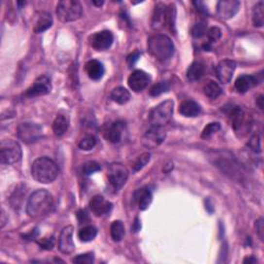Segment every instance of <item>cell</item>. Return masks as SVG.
<instances>
[{"instance_id": "1", "label": "cell", "mask_w": 264, "mask_h": 264, "mask_svg": "<svg viewBox=\"0 0 264 264\" xmlns=\"http://www.w3.org/2000/svg\"><path fill=\"white\" fill-rule=\"evenodd\" d=\"M54 207L53 196L47 190L33 192L28 199L26 211L31 218H41L51 212Z\"/></svg>"}, {"instance_id": "2", "label": "cell", "mask_w": 264, "mask_h": 264, "mask_svg": "<svg viewBox=\"0 0 264 264\" xmlns=\"http://www.w3.org/2000/svg\"><path fill=\"white\" fill-rule=\"evenodd\" d=\"M32 177L38 183L49 184L54 182L58 175V165L52 159L47 157H41L34 161L31 167Z\"/></svg>"}, {"instance_id": "3", "label": "cell", "mask_w": 264, "mask_h": 264, "mask_svg": "<svg viewBox=\"0 0 264 264\" xmlns=\"http://www.w3.org/2000/svg\"><path fill=\"white\" fill-rule=\"evenodd\" d=\"M150 54L159 61H165L175 53V46L172 39L164 34H156L148 40Z\"/></svg>"}, {"instance_id": "4", "label": "cell", "mask_w": 264, "mask_h": 264, "mask_svg": "<svg viewBox=\"0 0 264 264\" xmlns=\"http://www.w3.org/2000/svg\"><path fill=\"white\" fill-rule=\"evenodd\" d=\"M214 164L219 167L222 172L232 177L235 181H242L244 175L242 173V168L234 157L227 152H218L215 153Z\"/></svg>"}, {"instance_id": "5", "label": "cell", "mask_w": 264, "mask_h": 264, "mask_svg": "<svg viewBox=\"0 0 264 264\" xmlns=\"http://www.w3.org/2000/svg\"><path fill=\"white\" fill-rule=\"evenodd\" d=\"M175 104L173 100H165L151 110L149 122L153 127H164L172 120Z\"/></svg>"}, {"instance_id": "6", "label": "cell", "mask_w": 264, "mask_h": 264, "mask_svg": "<svg viewBox=\"0 0 264 264\" xmlns=\"http://www.w3.org/2000/svg\"><path fill=\"white\" fill-rule=\"evenodd\" d=\"M56 13L61 22H73L82 17L83 7L76 0H62L58 3Z\"/></svg>"}, {"instance_id": "7", "label": "cell", "mask_w": 264, "mask_h": 264, "mask_svg": "<svg viewBox=\"0 0 264 264\" xmlns=\"http://www.w3.org/2000/svg\"><path fill=\"white\" fill-rule=\"evenodd\" d=\"M0 159L1 163L14 165L19 163L22 159V148L20 143L13 140H6L0 146Z\"/></svg>"}, {"instance_id": "8", "label": "cell", "mask_w": 264, "mask_h": 264, "mask_svg": "<svg viewBox=\"0 0 264 264\" xmlns=\"http://www.w3.org/2000/svg\"><path fill=\"white\" fill-rule=\"evenodd\" d=\"M129 173L127 168L121 163H113L108 168L107 178L115 191L120 190L128 180Z\"/></svg>"}, {"instance_id": "9", "label": "cell", "mask_w": 264, "mask_h": 264, "mask_svg": "<svg viewBox=\"0 0 264 264\" xmlns=\"http://www.w3.org/2000/svg\"><path fill=\"white\" fill-rule=\"evenodd\" d=\"M18 138L24 143L36 142L42 135V128L35 123H22L18 126Z\"/></svg>"}, {"instance_id": "10", "label": "cell", "mask_w": 264, "mask_h": 264, "mask_svg": "<svg viewBox=\"0 0 264 264\" xmlns=\"http://www.w3.org/2000/svg\"><path fill=\"white\" fill-rule=\"evenodd\" d=\"M229 117L236 133H245L249 130L251 122L241 106H233L229 112Z\"/></svg>"}, {"instance_id": "11", "label": "cell", "mask_w": 264, "mask_h": 264, "mask_svg": "<svg viewBox=\"0 0 264 264\" xmlns=\"http://www.w3.org/2000/svg\"><path fill=\"white\" fill-rule=\"evenodd\" d=\"M51 90H52V86H51L50 79L47 75H41L26 90L24 95L29 98L37 97L49 94Z\"/></svg>"}, {"instance_id": "12", "label": "cell", "mask_w": 264, "mask_h": 264, "mask_svg": "<svg viewBox=\"0 0 264 264\" xmlns=\"http://www.w3.org/2000/svg\"><path fill=\"white\" fill-rule=\"evenodd\" d=\"M166 133L163 130V127H151V129L143 135L142 143L148 149H155L160 146L165 140Z\"/></svg>"}, {"instance_id": "13", "label": "cell", "mask_w": 264, "mask_h": 264, "mask_svg": "<svg viewBox=\"0 0 264 264\" xmlns=\"http://www.w3.org/2000/svg\"><path fill=\"white\" fill-rule=\"evenodd\" d=\"M241 2L237 0H222L217 4V15L221 20H229L238 13Z\"/></svg>"}, {"instance_id": "14", "label": "cell", "mask_w": 264, "mask_h": 264, "mask_svg": "<svg viewBox=\"0 0 264 264\" xmlns=\"http://www.w3.org/2000/svg\"><path fill=\"white\" fill-rule=\"evenodd\" d=\"M168 25V6L159 2L154 8L152 17V28L154 30H161Z\"/></svg>"}, {"instance_id": "15", "label": "cell", "mask_w": 264, "mask_h": 264, "mask_svg": "<svg viewBox=\"0 0 264 264\" xmlns=\"http://www.w3.org/2000/svg\"><path fill=\"white\" fill-rule=\"evenodd\" d=\"M151 82V76L143 70H135L128 78V85L130 89L135 92H141L146 89Z\"/></svg>"}, {"instance_id": "16", "label": "cell", "mask_w": 264, "mask_h": 264, "mask_svg": "<svg viewBox=\"0 0 264 264\" xmlns=\"http://www.w3.org/2000/svg\"><path fill=\"white\" fill-rule=\"evenodd\" d=\"M235 67L236 64L233 60L225 59V60L221 61L216 68V72L219 81L223 84H228L230 82L233 76Z\"/></svg>"}, {"instance_id": "17", "label": "cell", "mask_w": 264, "mask_h": 264, "mask_svg": "<svg viewBox=\"0 0 264 264\" xmlns=\"http://www.w3.org/2000/svg\"><path fill=\"white\" fill-rule=\"evenodd\" d=\"M114 41L113 33L108 30H104L95 33L91 37V46L96 51H105L112 46Z\"/></svg>"}, {"instance_id": "18", "label": "cell", "mask_w": 264, "mask_h": 264, "mask_svg": "<svg viewBox=\"0 0 264 264\" xmlns=\"http://www.w3.org/2000/svg\"><path fill=\"white\" fill-rule=\"evenodd\" d=\"M73 227L68 225L64 227L59 237V250L63 254H71L74 251V243L72 240Z\"/></svg>"}, {"instance_id": "19", "label": "cell", "mask_w": 264, "mask_h": 264, "mask_svg": "<svg viewBox=\"0 0 264 264\" xmlns=\"http://www.w3.org/2000/svg\"><path fill=\"white\" fill-rule=\"evenodd\" d=\"M89 206L93 214L98 217L108 215L113 208V204L106 200L104 196H101V195H96V196L93 197Z\"/></svg>"}, {"instance_id": "20", "label": "cell", "mask_w": 264, "mask_h": 264, "mask_svg": "<svg viewBox=\"0 0 264 264\" xmlns=\"http://www.w3.org/2000/svg\"><path fill=\"white\" fill-rule=\"evenodd\" d=\"M125 129V123L121 122V121H117L114 122L113 124H110L106 132H105V136L106 139L113 143H118L120 142L122 140L123 136V132Z\"/></svg>"}, {"instance_id": "21", "label": "cell", "mask_w": 264, "mask_h": 264, "mask_svg": "<svg viewBox=\"0 0 264 264\" xmlns=\"http://www.w3.org/2000/svg\"><path fill=\"white\" fill-rule=\"evenodd\" d=\"M258 84V79L255 75H248V74H244L241 75L235 81L234 87L238 93H246L248 92L250 89L256 86Z\"/></svg>"}, {"instance_id": "22", "label": "cell", "mask_w": 264, "mask_h": 264, "mask_svg": "<svg viewBox=\"0 0 264 264\" xmlns=\"http://www.w3.org/2000/svg\"><path fill=\"white\" fill-rule=\"evenodd\" d=\"M86 71L91 80L98 81L105 74V66L98 60H90L86 64Z\"/></svg>"}, {"instance_id": "23", "label": "cell", "mask_w": 264, "mask_h": 264, "mask_svg": "<svg viewBox=\"0 0 264 264\" xmlns=\"http://www.w3.org/2000/svg\"><path fill=\"white\" fill-rule=\"evenodd\" d=\"M181 115L184 117H188V118H194L200 115L201 113V107L200 106L193 100H187L184 101L183 104L180 106V109H178Z\"/></svg>"}, {"instance_id": "24", "label": "cell", "mask_w": 264, "mask_h": 264, "mask_svg": "<svg viewBox=\"0 0 264 264\" xmlns=\"http://www.w3.org/2000/svg\"><path fill=\"white\" fill-rule=\"evenodd\" d=\"M134 200L135 202H138L139 209L141 211L147 210L152 202V193L147 188L139 189L134 194Z\"/></svg>"}, {"instance_id": "25", "label": "cell", "mask_w": 264, "mask_h": 264, "mask_svg": "<svg viewBox=\"0 0 264 264\" xmlns=\"http://www.w3.org/2000/svg\"><path fill=\"white\" fill-rule=\"evenodd\" d=\"M52 24H53V18H52V16H51V14L42 12L38 15L33 30L35 33H41L52 27Z\"/></svg>"}, {"instance_id": "26", "label": "cell", "mask_w": 264, "mask_h": 264, "mask_svg": "<svg viewBox=\"0 0 264 264\" xmlns=\"http://www.w3.org/2000/svg\"><path fill=\"white\" fill-rule=\"evenodd\" d=\"M109 97L119 105H125L130 100V93L124 87H117L110 92Z\"/></svg>"}, {"instance_id": "27", "label": "cell", "mask_w": 264, "mask_h": 264, "mask_svg": "<svg viewBox=\"0 0 264 264\" xmlns=\"http://www.w3.org/2000/svg\"><path fill=\"white\" fill-rule=\"evenodd\" d=\"M204 73V65L201 62H193L187 70V79L191 82L198 81Z\"/></svg>"}, {"instance_id": "28", "label": "cell", "mask_w": 264, "mask_h": 264, "mask_svg": "<svg viewBox=\"0 0 264 264\" xmlns=\"http://www.w3.org/2000/svg\"><path fill=\"white\" fill-rule=\"evenodd\" d=\"M70 121L63 115H58L53 122V131L57 136H62L68 129Z\"/></svg>"}, {"instance_id": "29", "label": "cell", "mask_w": 264, "mask_h": 264, "mask_svg": "<svg viewBox=\"0 0 264 264\" xmlns=\"http://www.w3.org/2000/svg\"><path fill=\"white\" fill-rule=\"evenodd\" d=\"M203 93L210 99H216L222 94V89L215 81H209L203 86Z\"/></svg>"}, {"instance_id": "30", "label": "cell", "mask_w": 264, "mask_h": 264, "mask_svg": "<svg viewBox=\"0 0 264 264\" xmlns=\"http://www.w3.org/2000/svg\"><path fill=\"white\" fill-rule=\"evenodd\" d=\"M264 3L262 1H259L254 5L252 11V21L255 27H262L264 24Z\"/></svg>"}, {"instance_id": "31", "label": "cell", "mask_w": 264, "mask_h": 264, "mask_svg": "<svg viewBox=\"0 0 264 264\" xmlns=\"http://www.w3.org/2000/svg\"><path fill=\"white\" fill-rule=\"evenodd\" d=\"M78 235L82 242L89 243L97 236V229L92 225H87L81 229Z\"/></svg>"}, {"instance_id": "32", "label": "cell", "mask_w": 264, "mask_h": 264, "mask_svg": "<svg viewBox=\"0 0 264 264\" xmlns=\"http://www.w3.org/2000/svg\"><path fill=\"white\" fill-rule=\"evenodd\" d=\"M124 234H125L124 224L121 221H114L112 225H110V235H112L113 241L117 243L121 242Z\"/></svg>"}, {"instance_id": "33", "label": "cell", "mask_w": 264, "mask_h": 264, "mask_svg": "<svg viewBox=\"0 0 264 264\" xmlns=\"http://www.w3.org/2000/svg\"><path fill=\"white\" fill-rule=\"evenodd\" d=\"M169 88H170V85L168 82H159L150 89L149 94L153 97H157L161 94H163V93L167 92Z\"/></svg>"}, {"instance_id": "34", "label": "cell", "mask_w": 264, "mask_h": 264, "mask_svg": "<svg viewBox=\"0 0 264 264\" xmlns=\"http://www.w3.org/2000/svg\"><path fill=\"white\" fill-rule=\"evenodd\" d=\"M95 146H96V139L91 134L84 136L79 142V148L84 151L92 150Z\"/></svg>"}, {"instance_id": "35", "label": "cell", "mask_w": 264, "mask_h": 264, "mask_svg": "<svg viewBox=\"0 0 264 264\" xmlns=\"http://www.w3.org/2000/svg\"><path fill=\"white\" fill-rule=\"evenodd\" d=\"M150 159H151V155L148 152L143 153V154L139 156V158L134 161V163L132 165L134 172H139V170H141L142 167L146 166L149 163Z\"/></svg>"}, {"instance_id": "36", "label": "cell", "mask_w": 264, "mask_h": 264, "mask_svg": "<svg viewBox=\"0 0 264 264\" xmlns=\"http://www.w3.org/2000/svg\"><path fill=\"white\" fill-rule=\"evenodd\" d=\"M221 129V125L218 122H214V123H210L206 128L203 129L202 133H201V138L203 140H208L210 138H211L212 135H214L216 132H218Z\"/></svg>"}, {"instance_id": "37", "label": "cell", "mask_w": 264, "mask_h": 264, "mask_svg": "<svg viewBox=\"0 0 264 264\" xmlns=\"http://www.w3.org/2000/svg\"><path fill=\"white\" fill-rule=\"evenodd\" d=\"M100 170V164L96 161H88V162L84 163L82 166V173L85 176H90L94 173H97Z\"/></svg>"}, {"instance_id": "38", "label": "cell", "mask_w": 264, "mask_h": 264, "mask_svg": "<svg viewBox=\"0 0 264 264\" xmlns=\"http://www.w3.org/2000/svg\"><path fill=\"white\" fill-rule=\"evenodd\" d=\"M206 33H207V23H206V21H199L198 23L195 24L194 26L192 27V29H191L192 36L196 37V38L202 37Z\"/></svg>"}, {"instance_id": "39", "label": "cell", "mask_w": 264, "mask_h": 264, "mask_svg": "<svg viewBox=\"0 0 264 264\" xmlns=\"http://www.w3.org/2000/svg\"><path fill=\"white\" fill-rule=\"evenodd\" d=\"M73 263L79 264H90L94 262V254L93 253H85L78 255V256L72 259Z\"/></svg>"}, {"instance_id": "40", "label": "cell", "mask_w": 264, "mask_h": 264, "mask_svg": "<svg viewBox=\"0 0 264 264\" xmlns=\"http://www.w3.org/2000/svg\"><path fill=\"white\" fill-rule=\"evenodd\" d=\"M208 44H210L211 46L216 42L217 40L220 39L221 35H222V32L218 28V27H211L208 30Z\"/></svg>"}, {"instance_id": "41", "label": "cell", "mask_w": 264, "mask_h": 264, "mask_svg": "<svg viewBox=\"0 0 264 264\" xmlns=\"http://www.w3.org/2000/svg\"><path fill=\"white\" fill-rule=\"evenodd\" d=\"M38 245L44 250H48V251L52 250L55 246V237L52 235V236H49L46 238H42L40 242H38Z\"/></svg>"}, {"instance_id": "42", "label": "cell", "mask_w": 264, "mask_h": 264, "mask_svg": "<svg viewBox=\"0 0 264 264\" xmlns=\"http://www.w3.org/2000/svg\"><path fill=\"white\" fill-rule=\"evenodd\" d=\"M249 147L254 153H260L261 152V146H260V139L257 134H254L250 141H249Z\"/></svg>"}, {"instance_id": "43", "label": "cell", "mask_w": 264, "mask_h": 264, "mask_svg": "<svg viewBox=\"0 0 264 264\" xmlns=\"http://www.w3.org/2000/svg\"><path fill=\"white\" fill-rule=\"evenodd\" d=\"M141 57V53L139 52V51H135V52H133L132 54H130L128 57H127V62H128L129 66H133L136 61L139 60V58Z\"/></svg>"}, {"instance_id": "44", "label": "cell", "mask_w": 264, "mask_h": 264, "mask_svg": "<svg viewBox=\"0 0 264 264\" xmlns=\"http://www.w3.org/2000/svg\"><path fill=\"white\" fill-rule=\"evenodd\" d=\"M78 219H79V222L80 224H85L87 222V221L89 220V217H88V214L86 212V211L84 210H81L78 211Z\"/></svg>"}, {"instance_id": "45", "label": "cell", "mask_w": 264, "mask_h": 264, "mask_svg": "<svg viewBox=\"0 0 264 264\" xmlns=\"http://www.w3.org/2000/svg\"><path fill=\"white\" fill-rule=\"evenodd\" d=\"M256 229H257V233L260 237V240L263 241V233H264V224H263V219H259L256 222Z\"/></svg>"}, {"instance_id": "46", "label": "cell", "mask_w": 264, "mask_h": 264, "mask_svg": "<svg viewBox=\"0 0 264 264\" xmlns=\"http://www.w3.org/2000/svg\"><path fill=\"white\" fill-rule=\"evenodd\" d=\"M140 228H141L140 221H139L138 218H136V219H135V222H134V224H133V230H134V232H138V231L140 230Z\"/></svg>"}, {"instance_id": "47", "label": "cell", "mask_w": 264, "mask_h": 264, "mask_svg": "<svg viewBox=\"0 0 264 264\" xmlns=\"http://www.w3.org/2000/svg\"><path fill=\"white\" fill-rule=\"evenodd\" d=\"M244 263H257V259L253 256H250L244 260Z\"/></svg>"}, {"instance_id": "48", "label": "cell", "mask_w": 264, "mask_h": 264, "mask_svg": "<svg viewBox=\"0 0 264 264\" xmlns=\"http://www.w3.org/2000/svg\"><path fill=\"white\" fill-rule=\"evenodd\" d=\"M257 105H258V106H259L260 109H263V96H262V95H260V96L258 97V99H257Z\"/></svg>"}, {"instance_id": "49", "label": "cell", "mask_w": 264, "mask_h": 264, "mask_svg": "<svg viewBox=\"0 0 264 264\" xmlns=\"http://www.w3.org/2000/svg\"><path fill=\"white\" fill-rule=\"evenodd\" d=\"M93 3H94L95 5H97V6H101L102 4H104V1H93Z\"/></svg>"}]
</instances>
